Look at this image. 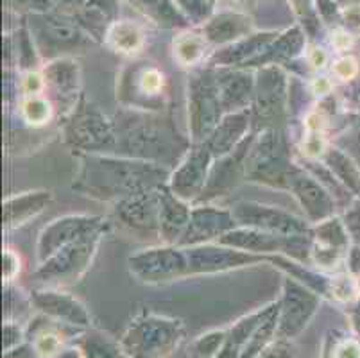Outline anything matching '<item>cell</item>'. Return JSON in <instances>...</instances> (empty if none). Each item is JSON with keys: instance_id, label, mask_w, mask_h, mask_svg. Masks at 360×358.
<instances>
[{"instance_id": "cell-29", "label": "cell", "mask_w": 360, "mask_h": 358, "mask_svg": "<svg viewBox=\"0 0 360 358\" xmlns=\"http://www.w3.org/2000/svg\"><path fill=\"white\" fill-rule=\"evenodd\" d=\"M51 199L52 193L45 192V190L9 197L4 203V226L6 228H18V226L25 224L29 219L44 212Z\"/></svg>"}, {"instance_id": "cell-34", "label": "cell", "mask_w": 360, "mask_h": 358, "mask_svg": "<svg viewBox=\"0 0 360 358\" xmlns=\"http://www.w3.org/2000/svg\"><path fill=\"white\" fill-rule=\"evenodd\" d=\"M301 47H303V34H301V31L296 27L289 29L280 38L274 39L271 47L265 51V54L258 59L257 63H267V61L278 63L281 59L294 58L301 51Z\"/></svg>"}, {"instance_id": "cell-39", "label": "cell", "mask_w": 360, "mask_h": 358, "mask_svg": "<svg viewBox=\"0 0 360 358\" xmlns=\"http://www.w3.org/2000/svg\"><path fill=\"white\" fill-rule=\"evenodd\" d=\"M22 117L34 127L47 124L52 117V104L41 95H31L22 103Z\"/></svg>"}, {"instance_id": "cell-6", "label": "cell", "mask_w": 360, "mask_h": 358, "mask_svg": "<svg viewBox=\"0 0 360 358\" xmlns=\"http://www.w3.org/2000/svg\"><path fill=\"white\" fill-rule=\"evenodd\" d=\"M101 235H103V228L65 245L63 249H60L47 262L41 264V267L34 272L36 280L51 285V287L75 283L90 267L91 258L99 245Z\"/></svg>"}, {"instance_id": "cell-13", "label": "cell", "mask_w": 360, "mask_h": 358, "mask_svg": "<svg viewBox=\"0 0 360 358\" xmlns=\"http://www.w3.org/2000/svg\"><path fill=\"white\" fill-rule=\"evenodd\" d=\"M103 228V219L90 215H67L52 221L44 231L40 233L36 255L40 264L47 262L52 255L72 244L81 236Z\"/></svg>"}, {"instance_id": "cell-14", "label": "cell", "mask_w": 360, "mask_h": 358, "mask_svg": "<svg viewBox=\"0 0 360 358\" xmlns=\"http://www.w3.org/2000/svg\"><path fill=\"white\" fill-rule=\"evenodd\" d=\"M160 188L135 193L119 201L115 208L117 221L133 235H160Z\"/></svg>"}, {"instance_id": "cell-47", "label": "cell", "mask_w": 360, "mask_h": 358, "mask_svg": "<svg viewBox=\"0 0 360 358\" xmlns=\"http://www.w3.org/2000/svg\"><path fill=\"white\" fill-rule=\"evenodd\" d=\"M333 74L342 81H352L359 74V63L353 56H345V58L337 59L333 63Z\"/></svg>"}, {"instance_id": "cell-33", "label": "cell", "mask_w": 360, "mask_h": 358, "mask_svg": "<svg viewBox=\"0 0 360 358\" xmlns=\"http://www.w3.org/2000/svg\"><path fill=\"white\" fill-rule=\"evenodd\" d=\"M108 41L117 52L122 54H135L143 47V32L136 24L129 20L115 22L108 31Z\"/></svg>"}, {"instance_id": "cell-49", "label": "cell", "mask_w": 360, "mask_h": 358, "mask_svg": "<svg viewBox=\"0 0 360 358\" xmlns=\"http://www.w3.org/2000/svg\"><path fill=\"white\" fill-rule=\"evenodd\" d=\"M2 264H4V269H2L4 280H15V276L20 271V258H18V255L13 252V249H4V252H2Z\"/></svg>"}, {"instance_id": "cell-56", "label": "cell", "mask_w": 360, "mask_h": 358, "mask_svg": "<svg viewBox=\"0 0 360 358\" xmlns=\"http://www.w3.org/2000/svg\"><path fill=\"white\" fill-rule=\"evenodd\" d=\"M332 88L333 84L328 77H316L312 81V91L316 95H328Z\"/></svg>"}, {"instance_id": "cell-24", "label": "cell", "mask_w": 360, "mask_h": 358, "mask_svg": "<svg viewBox=\"0 0 360 358\" xmlns=\"http://www.w3.org/2000/svg\"><path fill=\"white\" fill-rule=\"evenodd\" d=\"M250 110H240L228 113L222 118L212 136L206 140V146L212 151L214 156H224V154L231 153L238 143L244 140V134L250 127Z\"/></svg>"}, {"instance_id": "cell-50", "label": "cell", "mask_w": 360, "mask_h": 358, "mask_svg": "<svg viewBox=\"0 0 360 358\" xmlns=\"http://www.w3.org/2000/svg\"><path fill=\"white\" fill-rule=\"evenodd\" d=\"M332 358H360V340L345 339L337 344Z\"/></svg>"}, {"instance_id": "cell-43", "label": "cell", "mask_w": 360, "mask_h": 358, "mask_svg": "<svg viewBox=\"0 0 360 358\" xmlns=\"http://www.w3.org/2000/svg\"><path fill=\"white\" fill-rule=\"evenodd\" d=\"M310 256H312L314 264L319 265L323 269H335L342 262L345 251L337 249L333 245L321 244V242H314L312 249H310Z\"/></svg>"}, {"instance_id": "cell-44", "label": "cell", "mask_w": 360, "mask_h": 358, "mask_svg": "<svg viewBox=\"0 0 360 358\" xmlns=\"http://www.w3.org/2000/svg\"><path fill=\"white\" fill-rule=\"evenodd\" d=\"M257 358H300V357H297L296 350L290 346L289 340L276 339L273 340L269 346L265 347Z\"/></svg>"}, {"instance_id": "cell-46", "label": "cell", "mask_w": 360, "mask_h": 358, "mask_svg": "<svg viewBox=\"0 0 360 358\" xmlns=\"http://www.w3.org/2000/svg\"><path fill=\"white\" fill-rule=\"evenodd\" d=\"M8 8L15 11H29V13H47L51 9V0H6Z\"/></svg>"}, {"instance_id": "cell-17", "label": "cell", "mask_w": 360, "mask_h": 358, "mask_svg": "<svg viewBox=\"0 0 360 358\" xmlns=\"http://www.w3.org/2000/svg\"><path fill=\"white\" fill-rule=\"evenodd\" d=\"M289 190L294 193L301 208L305 210L310 221L323 222L332 217L335 201L317 177L292 165L289 172Z\"/></svg>"}, {"instance_id": "cell-28", "label": "cell", "mask_w": 360, "mask_h": 358, "mask_svg": "<svg viewBox=\"0 0 360 358\" xmlns=\"http://www.w3.org/2000/svg\"><path fill=\"white\" fill-rule=\"evenodd\" d=\"M278 38L276 32H262V34L245 36L238 39L237 44L222 49L221 52L214 56L215 63L221 65H237V63H257L258 59L265 54V51L271 47L274 39Z\"/></svg>"}, {"instance_id": "cell-53", "label": "cell", "mask_w": 360, "mask_h": 358, "mask_svg": "<svg viewBox=\"0 0 360 358\" xmlns=\"http://www.w3.org/2000/svg\"><path fill=\"white\" fill-rule=\"evenodd\" d=\"M332 36V45L337 51H348V49L352 47L353 39L352 36H349V32L342 31V29H337V31H333Z\"/></svg>"}, {"instance_id": "cell-5", "label": "cell", "mask_w": 360, "mask_h": 358, "mask_svg": "<svg viewBox=\"0 0 360 358\" xmlns=\"http://www.w3.org/2000/svg\"><path fill=\"white\" fill-rule=\"evenodd\" d=\"M65 138L74 149L86 153L117 149L115 122L108 120L99 108L86 98L75 104L65 126Z\"/></svg>"}, {"instance_id": "cell-45", "label": "cell", "mask_w": 360, "mask_h": 358, "mask_svg": "<svg viewBox=\"0 0 360 358\" xmlns=\"http://www.w3.org/2000/svg\"><path fill=\"white\" fill-rule=\"evenodd\" d=\"M303 153L310 158V160H317V158L325 156L328 153L326 147V140L323 133H309L303 142Z\"/></svg>"}, {"instance_id": "cell-3", "label": "cell", "mask_w": 360, "mask_h": 358, "mask_svg": "<svg viewBox=\"0 0 360 358\" xmlns=\"http://www.w3.org/2000/svg\"><path fill=\"white\" fill-rule=\"evenodd\" d=\"M183 339L185 326L179 319L143 314L129 324L120 346L127 358H169Z\"/></svg>"}, {"instance_id": "cell-23", "label": "cell", "mask_w": 360, "mask_h": 358, "mask_svg": "<svg viewBox=\"0 0 360 358\" xmlns=\"http://www.w3.org/2000/svg\"><path fill=\"white\" fill-rule=\"evenodd\" d=\"M289 242L290 238L274 235V233L262 231V229L257 228H235L219 238V244L221 245L240 249V251L245 252H253V255H258V252L285 251Z\"/></svg>"}, {"instance_id": "cell-58", "label": "cell", "mask_w": 360, "mask_h": 358, "mask_svg": "<svg viewBox=\"0 0 360 358\" xmlns=\"http://www.w3.org/2000/svg\"><path fill=\"white\" fill-rule=\"evenodd\" d=\"M56 2H58V4H61V6H65V8L74 9V13H75L77 9L81 8V6L84 4V2H88V0H56Z\"/></svg>"}, {"instance_id": "cell-37", "label": "cell", "mask_w": 360, "mask_h": 358, "mask_svg": "<svg viewBox=\"0 0 360 358\" xmlns=\"http://www.w3.org/2000/svg\"><path fill=\"white\" fill-rule=\"evenodd\" d=\"M206 39L205 36L181 34L174 41V56L181 65H194L205 56Z\"/></svg>"}, {"instance_id": "cell-8", "label": "cell", "mask_w": 360, "mask_h": 358, "mask_svg": "<svg viewBox=\"0 0 360 358\" xmlns=\"http://www.w3.org/2000/svg\"><path fill=\"white\" fill-rule=\"evenodd\" d=\"M221 111L215 74L208 70L195 74L188 81V126L192 138L206 142L221 122Z\"/></svg>"}, {"instance_id": "cell-35", "label": "cell", "mask_w": 360, "mask_h": 358, "mask_svg": "<svg viewBox=\"0 0 360 358\" xmlns=\"http://www.w3.org/2000/svg\"><path fill=\"white\" fill-rule=\"evenodd\" d=\"M326 163H328L330 170L337 174L340 183H345L353 193L360 192V174L359 169L349 162V158L342 154L340 151L332 149L326 153Z\"/></svg>"}, {"instance_id": "cell-4", "label": "cell", "mask_w": 360, "mask_h": 358, "mask_svg": "<svg viewBox=\"0 0 360 358\" xmlns=\"http://www.w3.org/2000/svg\"><path fill=\"white\" fill-rule=\"evenodd\" d=\"M290 167L292 163L289 162L285 140L280 131L273 127L253 140L245 160V177L276 188H289Z\"/></svg>"}, {"instance_id": "cell-40", "label": "cell", "mask_w": 360, "mask_h": 358, "mask_svg": "<svg viewBox=\"0 0 360 358\" xmlns=\"http://www.w3.org/2000/svg\"><path fill=\"white\" fill-rule=\"evenodd\" d=\"M228 337V330H215L201 335L191 346L192 358H217Z\"/></svg>"}, {"instance_id": "cell-57", "label": "cell", "mask_w": 360, "mask_h": 358, "mask_svg": "<svg viewBox=\"0 0 360 358\" xmlns=\"http://www.w3.org/2000/svg\"><path fill=\"white\" fill-rule=\"evenodd\" d=\"M290 4H292L294 11L297 13V15H307V11H309V2L310 0H289Z\"/></svg>"}, {"instance_id": "cell-38", "label": "cell", "mask_w": 360, "mask_h": 358, "mask_svg": "<svg viewBox=\"0 0 360 358\" xmlns=\"http://www.w3.org/2000/svg\"><path fill=\"white\" fill-rule=\"evenodd\" d=\"M63 335L60 331H56L52 326H44L40 330H36L32 333V347H34L38 358H56L61 353L63 347Z\"/></svg>"}, {"instance_id": "cell-16", "label": "cell", "mask_w": 360, "mask_h": 358, "mask_svg": "<svg viewBox=\"0 0 360 358\" xmlns=\"http://www.w3.org/2000/svg\"><path fill=\"white\" fill-rule=\"evenodd\" d=\"M251 146H253V138H244L231 153L224 154L212 167L208 183H206L199 201H210L214 197L226 196L231 188H235L240 183L242 177L245 176V160H248V153H250Z\"/></svg>"}, {"instance_id": "cell-15", "label": "cell", "mask_w": 360, "mask_h": 358, "mask_svg": "<svg viewBox=\"0 0 360 358\" xmlns=\"http://www.w3.org/2000/svg\"><path fill=\"white\" fill-rule=\"evenodd\" d=\"M212 151L208 146H199L194 151H188L183 162L179 163L174 174L170 176V190L183 201H195L202 196L206 183H208V170L212 163Z\"/></svg>"}, {"instance_id": "cell-55", "label": "cell", "mask_w": 360, "mask_h": 358, "mask_svg": "<svg viewBox=\"0 0 360 358\" xmlns=\"http://www.w3.org/2000/svg\"><path fill=\"white\" fill-rule=\"evenodd\" d=\"M309 61L314 68H323L326 65V61H328V56H326V52L323 49L312 47L309 52Z\"/></svg>"}, {"instance_id": "cell-30", "label": "cell", "mask_w": 360, "mask_h": 358, "mask_svg": "<svg viewBox=\"0 0 360 358\" xmlns=\"http://www.w3.org/2000/svg\"><path fill=\"white\" fill-rule=\"evenodd\" d=\"M81 27L94 38H103L115 22V0H88L74 13Z\"/></svg>"}, {"instance_id": "cell-21", "label": "cell", "mask_w": 360, "mask_h": 358, "mask_svg": "<svg viewBox=\"0 0 360 358\" xmlns=\"http://www.w3.org/2000/svg\"><path fill=\"white\" fill-rule=\"evenodd\" d=\"M160 238L167 244H178L191 222L192 210L186 206V201L165 186L160 188Z\"/></svg>"}, {"instance_id": "cell-61", "label": "cell", "mask_w": 360, "mask_h": 358, "mask_svg": "<svg viewBox=\"0 0 360 358\" xmlns=\"http://www.w3.org/2000/svg\"><path fill=\"white\" fill-rule=\"evenodd\" d=\"M214 2H215V0H208V4H214Z\"/></svg>"}, {"instance_id": "cell-27", "label": "cell", "mask_w": 360, "mask_h": 358, "mask_svg": "<svg viewBox=\"0 0 360 358\" xmlns=\"http://www.w3.org/2000/svg\"><path fill=\"white\" fill-rule=\"evenodd\" d=\"M251 31V20L242 13H219L202 27V36L210 44H231L245 38Z\"/></svg>"}, {"instance_id": "cell-59", "label": "cell", "mask_w": 360, "mask_h": 358, "mask_svg": "<svg viewBox=\"0 0 360 358\" xmlns=\"http://www.w3.org/2000/svg\"><path fill=\"white\" fill-rule=\"evenodd\" d=\"M352 321H353V326H355L356 333L360 335V305L352 312Z\"/></svg>"}, {"instance_id": "cell-22", "label": "cell", "mask_w": 360, "mask_h": 358, "mask_svg": "<svg viewBox=\"0 0 360 358\" xmlns=\"http://www.w3.org/2000/svg\"><path fill=\"white\" fill-rule=\"evenodd\" d=\"M44 77L45 88H49L60 103H74L81 84L79 67L75 61L68 58L54 59L44 68Z\"/></svg>"}, {"instance_id": "cell-12", "label": "cell", "mask_w": 360, "mask_h": 358, "mask_svg": "<svg viewBox=\"0 0 360 358\" xmlns=\"http://www.w3.org/2000/svg\"><path fill=\"white\" fill-rule=\"evenodd\" d=\"M235 221L244 224L245 228H257L262 231L274 233V235L285 236V238H297L305 236L309 226L303 219H297L292 213L283 210L264 206L258 203H238L231 210Z\"/></svg>"}, {"instance_id": "cell-32", "label": "cell", "mask_w": 360, "mask_h": 358, "mask_svg": "<svg viewBox=\"0 0 360 358\" xmlns=\"http://www.w3.org/2000/svg\"><path fill=\"white\" fill-rule=\"evenodd\" d=\"M129 2L150 20H155L156 24L165 25V27L186 25V18L170 0H129Z\"/></svg>"}, {"instance_id": "cell-54", "label": "cell", "mask_w": 360, "mask_h": 358, "mask_svg": "<svg viewBox=\"0 0 360 358\" xmlns=\"http://www.w3.org/2000/svg\"><path fill=\"white\" fill-rule=\"evenodd\" d=\"M305 127L309 133H323V129H325V117L321 113H317V111L307 115Z\"/></svg>"}, {"instance_id": "cell-10", "label": "cell", "mask_w": 360, "mask_h": 358, "mask_svg": "<svg viewBox=\"0 0 360 358\" xmlns=\"http://www.w3.org/2000/svg\"><path fill=\"white\" fill-rule=\"evenodd\" d=\"M317 305H319L317 292H314L307 285L287 280L285 294H283L280 312H278L276 339L290 340L297 337L316 315Z\"/></svg>"}, {"instance_id": "cell-48", "label": "cell", "mask_w": 360, "mask_h": 358, "mask_svg": "<svg viewBox=\"0 0 360 358\" xmlns=\"http://www.w3.org/2000/svg\"><path fill=\"white\" fill-rule=\"evenodd\" d=\"M45 88V77L44 74H38V72H27L22 79V91H24L27 97L31 95H40V91Z\"/></svg>"}, {"instance_id": "cell-51", "label": "cell", "mask_w": 360, "mask_h": 358, "mask_svg": "<svg viewBox=\"0 0 360 358\" xmlns=\"http://www.w3.org/2000/svg\"><path fill=\"white\" fill-rule=\"evenodd\" d=\"M22 330L18 324H13V323H6L4 326V350L6 353L11 351L15 346H20L22 343Z\"/></svg>"}, {"instance_id": "cell-26", "label": "cell", "mask_w": 360, "mask_h": 358, "mask_svg": "<svg viewBox=\"0 0 360 358\" xmlns=\"http://www.w3.org/2000/svg\"><path fill=\"white\" fill-rule=\"evenodd\" d=\"M276 308L278 305H271V307L262 308V310L253 312V314H250L248 317L238 321L235 326H231L230 330H228V337H226V343L217 358H240V354L244 353L245 346L250 344L255 331L265 323V319H267Z\"/></svg>"}, {"instance_id": "cell-36", "label": "cell", "mask_w": 360, "mask_h": 358, "mask_svg": "<svg viewBox=\"0 0 360 358\" xmlns=\"http://www.w3.org/2000/svg\"><path fill=\"white\" fill-rule=\"evenodd\" d=\"M135 88L140 91V97L146 98L147 104H153L162 98L165 90V77L158 68L146 67L135 75Z\"/></svg>"}, {"instance_id": "cell-25", "label": "cell", "mask_w": 360, "mask_h": 358, "mask_svg": "<svg viewBox=\"0 0 360 358\" xmlns=\"http://www.w3.org/2000/svg\"><path fill=\"white\" fill-rule=\"evenodd\" d=\"M217 77L219 98H221L222 110L233 111L245 110V104L250 103L251 95H255V81L245 72H224L215 74Z\"/></svg>"}, {"instance_id": "cell-42", "label": "cell", "mask_w": 360, "mask_h": 358, "mask_svg": "<svg viewBox=\"0 0 360 358\" xmlns=\"http://www.w3.org/2000/svg\"><path fill=\"white\" fill-rule=\"evenodd\" d=\"M330 294L340 303H352L359 295L356 280H353L352 274H348V272L337 274L335 278L330 280Z\"/></svg>"}, {"instance_id": "cell-52", "label": "cell", "mask_w": 360, "mask_h": 358, "mask_svg": "<svg viewBox=\"0 0 360 358\" xmlns=\"http://www.w3.org/2000/svg\"><path fill=\"white\" fill-rule=\"evenodd\" d=\"M183 9L191 13L195 18H202L208 13V0H178Z\"/></svg>"}, {"instance_id": "cell-7", "label": "cell", "mask_w": 360, "mask_h": 358, "mask_svg": "<svg viewBox=\"0 0 360 358\" xmlns=\"http://www.w3.org/2000/svg\"><path fill=\"white\" fill-rule=\"evenodd\" d=\"M29 29L38 54L49 61L60 59L67 52L84 49L90 44L81 25L51 13H34L29 16Z\"/></svg>"}, {"instance_id": "cell-18", "label": "cell", "mask_w": 360, "mask_h": 358, "mask_svg": "<svg viewBox=\"0 0 360 358\" xmlns=\"http://www.w3.org/2000/svg\"><path fill=\"white\" fill-rule=\"evenodd\" d=\"M188 258V274H202V272H217L226 269L242 267V265L258 264L264 258L253 252H245L233 248H219V245H194L185 249Z\"/></svg>"}, {"instance_id": "cell-11", "label": "cell", "mask_w": 360, "mask_h": 358, "mask_svg": "<svg viewBox=\"0 0 360 358\" xmlns=\"http://www.w3.org/2000/svg\"><path fill=\"white\" fill-rule=\"evenodd\" d=\"M131 272L146 283H162L188 274L185 249L153 248L129 258Z\"/></svg>"}, {"instance_id": "cell-60", "label": "cell", "mask_w": 360, "mask_h": 358, "mask_svg": "<svg viewBox=\"0 0 360 358\" xmlns=\"http://www.w3.org/2000/svg\"><path fill=\"white\" fill-rule=\"evenodd\" d=\"M356 288H359V295H360V274L356 276Z\"/></svg>"}, {"instance_id": "cell-1", "label": "cell", "mask_w": 360, "mask_h": 358, "mask_svg": "<svg viewBox=\"0 0 360 358\" xmlns=\"http://www.w3.org/2000/svg\"><path fill=\"white\" fill-rule=\"evenodd\" d=\"M169 176V169L158 163L90 154L81 163L74 188L101 201H122L135 193L162 188Z\"/></svg>"}, {"instance_id": "cell-20", "label": "cell", "mask_w": 360, "mask_h": 358, "mask_svg": "<svg viewBox=\"0 0 360 358\" xmlns=\"http://www.w3.org/2000/svg\"><path fill=\"white\" fill-rule=\"evenodd\" d=\"M32 303L40 308L47 317L54 321H63L65 324L74 326H88L90 314L81 301L72 295L58 290H38L32 292Z\"/></svg>"}, {"instance_id": "cell-19", "label": "cell", "mask_w": 360, "mask_h": 358, "mask_svg": "<svg viewBox=\"0 0 360 358\" xmlns=\"http://www.w3.org/2000/svg\"><path fill=\"white\" fill-rule=\"evenodd\" d=\"M237 224L238 222L235 221L231 212L212 208V206H201V208L192 210L191 222L186 226V231L183 233L178 244L194 248V245H202L212 238L219 241L222 235L235 229Z\"/></svg>"}, {"instance_id": "cell-9", "label": "cell", "mask_w": 360, "mask_h": 358, "mask_svg": "<svg viewBox=\"0 0 360 358\" xmlns=\"http://www.w3.org/2000/svg\"><path fill=\"white\" fill-rule=\"evenodd\" d=\"M287 81L276 65H269L255 83L253 122L264 129H273L285 115Z\"/></svg>"}, {"instance_id": "cell-31", "label": "cell", "mask_w": 360, "mask_h": 358, "mask_svg": "<svg viewBox=\"0 0 360 358\" xmlns=\"http://www.w3.org/2000/svg\"><path fill=\"white\" fill-rule=\"evenodd\" d=\"M74 344L81 358H127L120 343L113 340L110 335L103 331H84Z\"/></svg>"}, {"instance_id": "cell-2", "label": "cell", "mask_w": 360, "mask_h": 358, "mask_svg": "<svg viewBox=\"0 0 360 358\" xmlns=\"http://www.w3.org/2000/svg\"><path fill=\"white\" fill-rule=\"evenodd\" d=\"M117 149L127 158L169 165L185 153L186 143L172 127L153 115H120L115 122Z\"/></svg>"}, {"instance_id": "cell-41", "label": "cell", "mask_w": 360, "mask_h": 358, "mask_svg": "<svg viewBox=\"0 0 360 358\" xmlns=\"http://www.w3.org/2000/svg\"><path fill=\"white\" fill-rule=\"evenodd\" d=\"M316 242L333 245V248L346 251L348 249V233L345 231V226L340 224L339 219L330 217V219H326V221L317 226Z\"/></svg>"}]
</instances>
